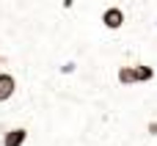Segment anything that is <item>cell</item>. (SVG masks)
<instances>
[{
  "instance_id": "obj_4",
  "label": "cell",
  "mask_w": 157,
  "mask_h": 146,
  "mask_svg": "<svg viewBox=\"0 0 157 146\" xmlns=\"http://www.w3.org/2000/svg\"><path fill=\"white\" fill-rule=\"evenodd\" d=\"M116 77H119L121 86H132V83H138V77H135V66H121Z\"/></svg>"
},
{
  "instance_id": "obj_2",
  "label": "cell",
  "mask_w": 157,
  "mask_h": 146,
  "mask_svg": "<svg viewBox=\"0 0 157 146\" xmlns=\"http://www.w3.org/2000/svg\"><path fill=\"white\" fill-rule=\"evenodd\" d=\"M25 141H28L25 127H11L8 133H3V146H25Z\"/></svg>"
},
{
  "instance_id": "obj_1",
  "label": "cell",
  "mask_w": 157,
  "mask_h": 146,
  "mask_svg": "<svg viewBox=\"0 0 157 146\" xmlns=\"http://www.w3.org/2000/svg\"><path fill=\"white\" fill-rule=\"evenodd\" d=\"M102 25H105L108 30H119V28L124 25V11H121L119 6L105 8V14H102Z\"/></svg>"
},
{
  "instance_id": "obj_6",
  "label": "cell",
  "mask_w": 157,
  "mask_h": 146,
  "mask_svg": "<svg viewBox=\"0 0 157 146\" xmlns=\"http://www.w3.org/2000/svg\"><path fill=\"white\" fill-rule=\"evenodd\" d=\"M146 130H149V135H157V121H149V127H146Z\"/></svg>"
},
{
  "instance_id": "obj_5",
  "label": "cell",
  "mask_w": 157,
  "mask_h": 146,
  "mask_svg": "<svg viewBox=\"0 0 157 146\" xmlns=\"http://www.w3.org/2000/svg\"><path fill=\"white\" fill-rule=\"evenodd\" d=\"M135 77H138V83H149V80H155V69L146 66V63H138L135 66Z\"/></svg>"
},
{
  "instance_id": "obj_3",
  "label": "cell",
  "mask_w": 157,
  "mask_h": 146,
  "mask_svg": "<svg viewBox=\"0 0 157 146\" xmlns=\"http://www.w3.org/2000/svg\"><path fill=\"white\" fill-rule=\"evenodd\" d=\"M14 91H17V80H14V75L0 72V102H8V99L14 97Z\"/></svg>"
}]
</instances>
